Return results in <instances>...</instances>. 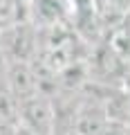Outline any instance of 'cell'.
<instances>
[{"mask_svg": "<svg viewBox=\"0 0 130 135\" xmlns=\"http://www.w3.org/2000/svg\"><path fill=\"white\" fill-rule=\"evenodd\" d=\"M7 81H9V92L16 99H27L38 92V79L32 72L27 61H14L7 70Z\"/></svg>", "mask_w": 130, "mask_h": 135, "instance_id": "277c9868", "label": "cell"}, {"mask_svg": "<svg viewBox=\"0 0 130 135\" xmlns=\"http://www.w3.org/2000/svg\"><path fill=\"white\" fill-rule=\"evenodd\" d=\"M76 0H27V11L38 29H61L76 16Z\"/></svg>", "mask_w": 130, "mask_h": 135, "instance_id": "6da1fadb", "label": "cell"}, {"mask_svg": "<svg viewBox=\"0 0 130 135\" xmlns=\"http://www.w3.org/2000/svg\"><path fill=\"white\" fill-rule=\"evenodd\" d=\"M0 50H5L14 61H27L34 52V34L27 23H18L2 29L0 36Z\"/></svg>", "mask_w": 130, "mask_h": 135, "instance_id": "3957f363", "label": "cell"}, {"mask_svg": "<svg viewBox=\"0 0 130 135\" xmlns=\"http://www.w3.org/2000/svg\"><path fill=\"white\" fill-rule=\"evenodd\" d=\"M20 122L34 131L36 135H52L54 131V110L45 97H27L20 101Z\"/></svg>", "mask_w": 130, "mask_h": 135, "instance_id": "7a4b0ae2", "label": "cell"}, {"mask_svg": "<svg viewBox=\"0 0 130 135\" xmlns=\"http://www.w3.org/2000/svg\"><path fill=\"white\" fill-rule=\"evenodd\" d=\"M14 135H36V133L29 128V126H25L23 122H20V124H16V126H14Z\"/></svg>", "mask_w": 130, "mask_h": 135, "instance_id": "5b68a950", "label": "cell"}, {"mask_svg": "<svg viewBox=\"0 0 130 135\" xmlns=\"http://www.w3.org/2000/svg\"><path fill=\"white\" fill-rule=\"evenodd\" d=\"M128 81H130V68H128Z\"/></svg>", "mask_w": 130, "mask_h": 135, "instance_id": "8992f818", "label": "cell"}]
</instances>
